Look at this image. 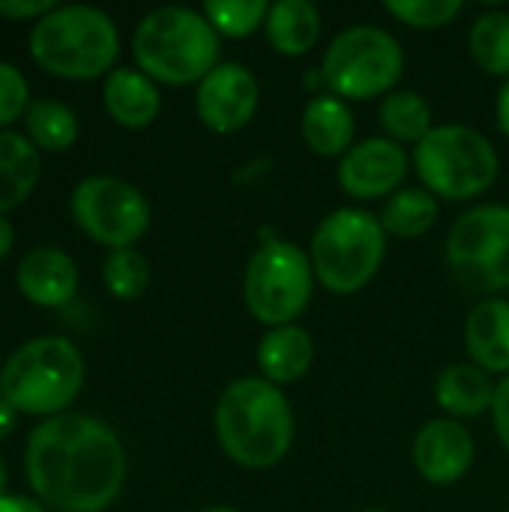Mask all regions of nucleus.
<instances>
[{"label": "nucleus", "instance_id": "obj_1", "mask_svg": "<svg viewBox=\"0 0 509 512\" xmlns=\"http://www.w3.org/2000/svg\"><path fill=\"white\" fill-rule=\"evenodd\" d=\"M24 474L54 512H105L123 489L126 450L108 423L63 411L30 432Z\"/></svg>", "mask_w": 509, "mask_h": 512}, {"label": "nucleus", "instance_id": "obj_2", "mask_svg": "<svg viewBox=\"0 0 509 512\" xmlns=\"http://www.w3.org/2000/svg\"><path fill=\"white\" fill-rule=\"evenodd\" d=\"M213 429L222 453L246 468H276L294 444V411L282 387L264 378L231 381L213 411Z\"/></svg>", "mask_w": 509, "mask_h": 512}, {"label": "nucleus", "instance_id": "obj_3", "mask_svg": "<svg viewBox=\"0 0 509 512\" xmlns=\"http://www.w3.org/2000/svg\"><path fill=\"white\" fill-rule=\"evenodd\" d=\"M219 51V33L204 12L189 6H159L132 33L138 69L171 87L201 84L222 63Z\"/></svg>", "mask_w": 509, "mask_h": 512}, {"label": "nucleus", "instance_id": "obj_4", "mask_svg": "<svg viewBox=\"0 0 509 512\" xmlns=\"http://www.w3.org/2000/svg\"><path fill=\"white\" fill-rule=\"evenodd\" d=\"M120 36L108 12L87 3L54 6L30 30V57L57 78L90 81L111 72Z\"/></svg>", "mask_w": 509, "mask_h": 512}, {"label": "nucleus", "instance_id": "obj_5", "mask_svg": "<svg viewBox=\"0 0 509 512\" xmlns=\"http://www.w3.org/2000/svg\"><path fill=\"white\" fill-rule=\"evenodd\" d=\"M84 357L63 336H39L9 354L0 369V396L30 417H57L84 384Z\"/></svg>", "mask_w": 509, "mask_h": 512}, {"label": "nucleus", "instance_id": "obj_6", "mask_svg": "<svg viewBox=\"0 0 509 512\" xmlns=\"http://www.w3.org/2000/svg\"><path fill=\"white\" fill-rule=\"evenodd\" d=\"M387 231L381 219L360 207H339L321 219L309 243L315 279L339 297L363 291L381 270Z\"/></svg>", "mask_w": 509, "mask_h": 512}, {"label": "nucleus", "instance_id": "obj_7", "mask_svg": "<svg viewBox=\"0 0 509 512\" xmlns=\"http://www.w3.org/2000/svg\"><path fill=\"white\" fill-rule=\"evenodd\" d=\"M498 150L474 126L444 123L435 126L414 147V171L435 198L474 201L498 180Z\"/></svg>", "mask_w": 509, "mask_h": 512}, {"label": "nucleus", "instance_id": "obj_8", "mask_svg": "<svg viewBox=\"0 0 509 512\" xmlns=\"http://www.w3.org/2000/svg\"><path fill=\"white\" fill-rule=\"evenodd\" d=\"M405 72V51L393 33L375 24L342 30L321 60L327 93L339 99H375L393 93Z\"/></svg>", "mask_w": 509, "mask_h": 512}, {"label": "nucleus", "instance_id": "obj_9", "mask_svg": "<svg viewBox=\"0 0 509 512\" xmlns=\"http://www.w3.org/2000/svg\"><path fill=\"white\" fill-rule=\"evenodd\" d=\"M315 270L309 255L288 240H267L255 249L243 273V300L258 324L288 327L309 309Z\"/></svg>", "mask_w": 509, "mask_h": 512}, {"label": "nucleus", "instance_id": "obj_10", "mask_svg": "<svg viewBox=\"0 0 509 512\" xmlns=\"http://www.w3.org/2000/svg\"><path fill=\"white\" fill-rule=\"evenodd\" d=\"M453 276L471 291H509V207L480 204L462 213L444 246Z\"/></svg>", "mask_w": 509, "mask_h": 512}, {"label": "nucleus", "instance_id": "obj_11", "mask_svg": "<svg viewBox=\"0 0 509 512\" xmlns=\"http://www.w3.org/2000/svg\"><path fill=\"white\" fill-rule=\"evenodd\" d=\"M75 225L99 246L135 249L150 228V204L138 186L123 177L93 174L75 183L69 195Z\"/></svg>", "mask_w": 509, "mask_h": 512}, {"label": "nucleus", "instance_id": "obj_12", "mask_svg": "<svg viewBox=\"0 0 509 512\" xmlns=\"http://www.w3.org/2000/svg\"><path fill=\"white\" fill-rule=\"evenodd\" d=\"M258 81L249 66L222 60L195 90V114L216 135H234L258 111Z\"/></svg>", "mask_w": 509, "mask_h": 512}, {"label": "nucleus", "instance_id": "obj_13", "mask_svg": "<svg viewBox=\"0 0 509 512\" xmlns=\"http://www.w3.org/2000/svg\"><path fill=\"white\" fill-rule=\"evenodd\" d=\"M408 174V150L396 141L366 138L339 159V186L354 201H375L396 195Z\"/></svg>", "mask_w": 509, "mask_h": 512}, {"label": "nucleus", "instance_id": "obj_14", "mask_svg": "<svg viewBox=\"0 0 509 512\" xmlns=\"http://www.w3.org/2000/svg\"><path fill=\"white\" fill-rule=\"evenodd\" d=\"M474 456H477L474 435L459 420H450V417L429 420L417 432L414 447H411L417 474L432 486L459 483L471 471Z\"/></svg>", "mask_w": 509, "mask_h": 512}, {"label": "nucleus", "instance_id": "obj_15", "mask_svg": "<svg viewBox=\"0 0 509 512\" xmlns=\"http://www.w3.org/2000/svg\"><path fill=\"white\" fill-rule=\"evenodd\" d=\"M15 282H18V291L30 303L60 309L75 297L78 267H75L72 255H66L57 246H36L18 261Z\"/></svg>", "mask_w": 509, "mask_h": 512}, {"label": "nucleus", "instance_id": "obj_16", "mask_svg": "<svg viewBox=\"0 0 509 512\" xmlns=\"http://www.w3.org/2000/svg\"><path fill=\"white\" fill-rule=\"evenodd\" d=\"M102 102L111 120L123 129H147L162 108L156 81L147 78L141 69H129V66H117L105 75Z\"/></svg>", "mask_w": 509, "mask_h": 512}, {"label": "nucleus", "instance_id": "obj_17", "mask_svg": "<svg viewBox=\"0 0 509 512\" xmlns=\"http://www.w3.org/2000/svg\"><path fill=\"white\" fill-rule=\"evenodd\" d=\"M465 348L489 375H509V300L489 297L468 312Z\"/></svg>", "mask_w": 509, "mask_h": 512}, {"label": "nucleus", "instance_id": "obj_18", "mask_svg": "<svg viewBox=\"0 0 509 512\" xmlns=\"http://www.w3.org/2000/svg\"><path fill=\"white\" fill-rule=\"evenodd\" d=\"M303 141L312 153L324 159H342L357 141V123L345 99L333 93H315L300 117Z\"/></svg>", "mask_w": 509, "mask_h": 512}, {"label": "nucleus", "instance_id": "obj_19", "mask_svg": "<svg viewBox=\"0 0 509 512\" xmlns=\"http://www.w3.org/2000/svg\"><path fill=\"white\" fill-rule=\"evenodd\" d=\"M258 372L264 381L285 387L300 381L312 363H315V339L309 336L306 327L288 324V327H273L261 342H258Z\"/></svg>", "mask_w": 509, "mask_h": 512}, {"label": "nucleus", "instance_id": "obj_20", "mask_svg": "<svg viewBox=\"0 0 509 512\" xmlns=\"http://www.w3.org/2000/svg\"><path fill=\"white\" fill-rule=\"evenodd\" d=\"M498 384L474 363H453L435 381V402L450 420L480 417L492 411Z\"/></svg>", "mask_w": 509, "mask_h": 512}, {"label": "nucleus", "instance_id": "obj_21", "mask_svg": "<svg viewBox=\"0 0 509 512\" xmlns=\"http://www.w3.org/2000/svg\"><path fill=\"white\" fill-rule=\"evenodd\" d=\"M264 30L282 57H303L321 39V12L309 0H279L270 6Z\"/></svg>", "mask_w": 509, "mask_h": 512}, {"label": "nucleus", "instance_id": "obj_22", "mask_svg": "<svg viewBox=\"0 0 509 512\" xmlns=\"http://www.w3.org/2000/svg\"><path fill=\"white\" fill-rule=\"evenodd\" d=\"M39 174L42 162L33 141L21 132H0V216L36 189Z\"/></svg>", "mask_w": 509, "mask_h": 512}, {"label": "nucleus", "instance_id": "obj_23", "mask_svg": "<svg viewBox=\"0 0 509 512\" xmlns=\"http://www.w3.org/2000/svg\"><path fill=\"white\" fill-rule=\"evenodd\" d=\"M378 219H381L384 231L393 237H402V240L423 237L438 222V198L423 186H405L387 198Z\"/></svg>", "mask_w": 509, "mask_h": 512}, {"label": "nucleus", "instance_id": "obj_24", "mask_svg": "<svg viewBox=\"0 0 509 512\" xmlns=\"http://www.w3.org/2000/svg\"><path fill=\"white\" fill-rule=\"evenodd\" d=\"M381 126L387 132L390 141L396 144H420L432 129V105L426 102V96H420L417 90H393L381 99L378 108Z\"/></svg>", "mask_w": 509, "mask_h": 512}, {"label": "nucleus", "instance_id": "obj_25", "mask_svg": "<svg viewBox=\"0 0 509 512\" xmlns=\"http://www.w3.org/2000/svg\"><path fill=\"white\" fill-rule=\"evenodd\" d=\"M27 138L36 150H69L78 141V117L69 105L57 99H30L24 111Z\"/></svg>", "mask_w": 509, "mask_h": 512}, {"label": "nucleus", "instance_id": "obj_26", "mask_svg": "<svg viewBox=\"0 0 509 512\" xmlns=\"http://www.w3.org/2000/svg\"><path fill=\"white\" fill-rule=\"evenodd\" d=\"M468 45L471 54L477 60V66L489 75L509 78V12L492 9L483 12L468 33Z\"/></svg>", "mask_w": 509, "mask_h": 512}, {"label": "nucleus", "instance_id": "obj_27", "mask_svg": "<svg viewBox=\"0 0 509 512\" xmlns=\"http://www.w3.org/2000/svg\"><path fill=\"white\" fill-rule=\"evenodd\" d=\"M201 12L219 36L243 39L252 36L258 27H264L270 6L267 0H207Z\"/></svg>", "mask_w": 509, "mask_h": 512}, {"label": "nucleus", "instance_id": "obj_28", "mask_svg": "<svg viewBox=\"0 0 509 512\" xmlns=\"http://www.w3.org/2000/svg\"><path fill=\"white\" fill-rule=\"evenodd\" d=\"M102 282L117 300H138L150 285V264L138 249H114L102 261Z\"/></svg>", "mask_w": 509, "mask_h": 512}, {"label": "nucleus", "instance_id": "obj_29", "mask_svg": "<svg viewBox=\"0 0 509 512\" xmlns=\"http://www.w3.org/2000/svg\"><path fill=\"white\" fill-rule=\"evenodd\" d=\"M384 9L396 21L414 30H438L447 27L453 18H459L465 3L462 0H384Z\"/></svg>", "mask_w": 509, "mask_h": 512}, {"label": "nucleus", "instance_id": "obj_30", "mask_svg": "<svg viewBox=\"0 0 509 512\" xmlns=\"http://www.w3.org/2000/svg\"><path fill=\"white\" fill-rule=\"evenodd\" d=\"M30 105V87L18 66L0 60V126H9Z\"/></svg>", "mask_w": 509, "mask_h": 512}, {"label": "nucleus", "instance_id": "obj_31", "mask_svg": "<svg viewBox=\"0 0 509 512\" xmlns=\"http://www.w3.org/2000/svg\"><path fill=\"white\" fill-rule=\"evenodd\" d=\"M57 3L54 0H0V15L3 18H15V21H24V18H42L54 9Z\"/></svg>", "mask_w": 509, "mask_h": 512}, {"label": "nucleus", "instance_id": "obj_32", "mask_svg": "<svg viewBox=\"0 0 509 512\" xmlns=\"http://www.w3.org/2000/svg\"><path fill=\"white\" fill-rule=\"evenodd\" d=\"M492 423H495V435H498L501 447L509 453V375L498 384V390H495Z\"/></svg>", "mask_w": 509, "mask_h": 512}, {"label": "nucleus", "instance_id": "obj_33", "mask_svg": "<svg viewBox=\"0 0 509 512\" xmlns=\"http://www.w3.org/2000/svg\"><path fill=\"white\" fill-rule=\"evenodd\" d=\"M0 512H48V507L39 498L27 495H3L0 498Z\"/></svg>", "mask_w": 509, "mask_h": 512}, {"label": "nucleus", "instance_id": "obj_34", "mask_svg": "<svg viewBox=\"0 0 509 512\" xmlns=\"http://www.w3.org/2000/svg\"><path fill=\"white\" fill-rule=\"evenodd\" d=\"M495 114H498V126H501V132L509 138V78L501 84V90H498Z\"/></svg>", "mask_w": 509, "mask_h": 512}, {"label": "nucleus", "instance_id": "obj_35", "mask_svg": "<svg viewBox=\"0 0 509 512\" xmlns=\"http://www.w3.org/2000/svg\"><path fill=\"white\" fill-rule=\"evenodd\" d=\"M12 243H15V225H12L6 216H0V261H6V258H9Z\"/></svg>", "mask_w": 509, "mask_h": 512}, {"label": "nucleus", "instance_id": "obj_36", "mask_svg": "<svg viewBox=\"0 0 509 512\" xmlns=\"http://www.w3.org/2000/svg\"><path fill=\"white\" fill-rule=\"evenodd\" d=\"M15 420H18V411L0 396V441L9 438V432L15 429Z\"/></svg>", "mask_w": 509, "mask_h": 512}, {"label": "nucleus", "instance_id": "obj_37", "mask_svg": "<svg viewBox=\"0 0 509 512\" xmlns=\"http://www.w3.org/2000/svg\"><path fill=\"white\" fill-rule=\"evenodd\" d=\"M201 512H240V510H234V507H225V504H216V507H207V510H201Z\"/></svg>", "mask_w": 509, "mask_h": 512}, {"label": "nucleus", "instance_id": "obj_38", "mask_svg": "<svg viewBox=\"0 0 509 512\" xmlns=\"http://www.w3.org/2000/svg\"><path fill=\"white\" fill-rule=\"evenodd\" d=\"M3 489H6V468H3V462H0V498H3Z\"/></svg>", "mask_w": 509, "mask_h": 512}, {"label": "nucleus", "instance_id": "obj_39", "mask_svg": "<svg viewBox=\"0 0 509 512\" xmlns=\"http://www.w3.org/2000/svg\"><path fill=\"white\" fill-rule=\"evenodd\" d=\"M363 512H381V510H363Z\"/></svg>", "mask_w": 509, "mask_h": 512}]
</instances>
